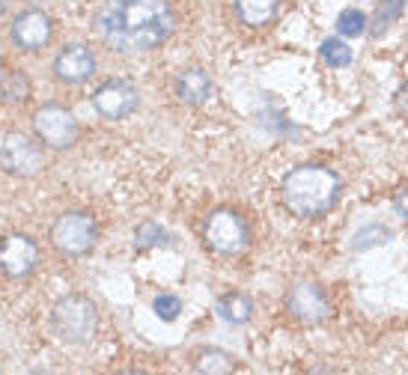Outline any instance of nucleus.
Masks as SVG:
<instances>
[{"label":"nucleus","instance_id":"2eb2a0df","mask_svg":"<svg viewBox=\"0 0 408 375\" xmlns=\"http://www.w3.org/2000/svg\"><path fill=\"white\" fill-rule=\"evenodd\" d=\"M215 310L224 322H230V325H248L250 316H253V301L242 292H227V295L218 298Z\"/></svg>","mask_w":408,"mask_h":375},{"label":"nucleus","instance_id":"423d86ee","mask_svg":"<svg viewBox=\"0 0 408 375\" xmlns=\"http://www.w3.org/2000/svg\"><path fill=\"white\" fill-rule=\"evenodd\" d=\"M286 313L301 325H319L331 316V298L316 280H301L286 292Z\"/></svg>","mask_w":408,"mask_h":375},{"label":"nucleus","instance_id":"aec40b11","mask_svg":"<svg viewBox=\"0 0 408 375\" xmlns=\"http://www.w3.org/2000/svg\"><path fill=\"white\" fill-rule=\"evenodd\" d=\"M27 93H30V83L21 72L6 75L4 83H0V96H4V101H21V98H27Z\"/></svg>","mask_w":408,"mask_h":375},{"label":"nucleus","instance_id":"1a4fd4ad","mask_svg":"<svg viewBox=\"0 0 408 375\" xmlns=\"http://www.w3.org/2000/svg\"><path fill=\"white\" fill-rule=\"evenodd\" d=\"M141 105V93L131 81H108L101 83L93 96V108L105 119H123L131 116Z\"/></svg>","mask_w":408,"mask_h":375},{"label":"nucleus","instance_id":"f8f14e48","mask_svg":"<svg viewBox=\"0 0 408 375\" xmlns=\"http://www.w3.org/2000/svg\"><path fill=\"white\" fill-rule=\"evenodd\" d=\"M51 36H54V24H51V19L45 12L39 9H30L24 15H19L12 24V39L15 45H21L27 51H36V48H45L51 42Z\"/></svg>","mask_w":408,"mask_h":375},{"label":"nucleus","instance_id":"ddd939ff","mask_svg":"<svg viewBox=\"0 0 408 375\" xmlns=\"http://www.w3.org/2000/svg\"><path fill=\"white\" fill-rule=\"evenodd\" d=\"M280 9V0H233V15L235 21L250 27V30H262L275 21V15Z\"/></svg>","mask_w":408,"mask_h":375},{"label":"nucleus","instance_id":"a211bd4d","mask_svg":"<svg viewBox=\"0 0 408 375\" xmlns=\"http://www.w3.org/2000/svg\"><path fill=\"white\" fill-rule=\"evenodd\" d=\"M367 33V15L361 9H343L337 15V36H361Z\"/></svg>","mask_w":408,"mask_h":375},{"label":"nucleus","instance_id":"f3484780","mask_svg":"<svg viewBox=\"0 0 408 375\" xmlns=\"http://www.w3.org/2000/svg\"><path fill=\"white\" fill-rule=\"evenodd\" d=\"M319 54H322V60L331 66V69H346V66H352V60H355V51H352L349 42H343V36L325 39V42H322V48H319Z\"/></svg>","mask_w":408,"mask_h":375},{"label":"nucleus","instance_id":"9d476101","mask_svg":"<svg viewBox=\"0 0 408 375\" xmlns=\"http://www.w3.org/2000/svg\"><path fill=\"white\" fill-rule=\"evenodd\" d=\"M54 75L63 83H87L96 75V54L90 45H66L54 60Z\"/></svg>","mask_w":408,"mask_h":375},{"label":"nucleus","instance_id":"20e7f679","mask_svg":"<svg viewBox=\"0 0 408 375\" xmlns=\"http://www.w3.org/2000/svg\"><path fill=\"white\" fill-rule=\"evenodd\" d=\"M54 331L63 343H87L98 328V310L90 298L83 295H66L54 307Z\"/></svg>","mask_w":408,"mask_h":375},{"label":"nucleus","instance_id":"5701e85b","mask_svg":"<svg viewBox=\"0 0 408 375\" xmlns=\"http://www.w3.org/2000/svg\"><path fill=\"white\" fill-rule=\"evenodd\" d=\"M394 212H397L402 220H408V188H402V191L394 197Z\"/></svg>","mask_w":408,"mask_h":375},{"label":"nucleus","instance_id":"6ab92c4d","mask_svg":"<svg viewBox=\"0 0 408 375\" xmlns=\"http://www.w3.org/2000/svg\"><path fill=\"white\" fill-rule=\"evenodd\" d=\"M134 242H138V247H158V245H167L170 235L161 224H155V220H146V224H141L138 230H134Z\"/></svg>","mask_w":408,"mask_h":375},{"label":"nucleus","instance_id":"f257e3e1","mask_svg":"<svg viewBox=\"0 0 408 375\" xmlns=\"http://www.w3.org/2000/svg\"><path fill=\"white\" fill-rule=\"evenodd\" d=\"M173 27L176 15L167 0H108L93 21L98 42L126 57L164 45Z\"/></svg>","mask_w":408,"mask_h":375},{"label":"nucleus","instance_id":"412c9836","mask_svg":"<svg viewBox=\"0 0 408 375\" xmlns=\"http://www.w3.org/2000/svg\"><path fill=\"white\" fill-rule=\"evenodd\" d=\"M152 310L158 313V319L173 322V319L182 313V301H179L176 295H158L155 301H152Z\"/></svg>","mask_w":408,"mask_h":375},{"label":"nucleus","instance_id":"a878e982","mask_svg":"<svg viewBox=\"0 0 408 375\" xmlns=\"http://www.w3.org/2000/svg\"><path fill=\"white\" fill-rule=\"evenodd\" d=\"M27 4H45V0H27Z\"/></svg>","mask_w":408,"mask_h":375},{"label":"nucleus","instance_id":"dca6fc26","mask_svg":"<svg viewBox=\"0 0 408 375\" xmlns=\"http://www.w3.org/2000/svg\"><path fill=\"white\" fill-rule=\"evenodd\" d=\"M194 369L206 375H227L235 369V357L220 349H200L194 354Z\"/></svg>","mask_w":408,"mask_h":375},{"label":"nucleus","instance_id":"f03ea898","mask_svg":"<svg viewBox=\"0 0 408 375\" xmlns=\"http://www.w3.org/2000/svg\"><path fill=\"white\" fill-rule=\"evenodd\" d=\"M340 194H343V182L331 167L322 164H301L289 170L280 185L283 206L301 220H316L328 215L337 206Z\"/></svg>","mask_w":408,"mask_h":375},{"label":"nucleus","instance_id":"7ed1b4c3","mask_svg":"<svg viewBox=\"0 0 408 375\" xmlns=\"http://www.w3.org/2000/svg\"><path fill=\"white\" fill-rule=\"evenodd\" d=\"M203 242L218 257H242L250 247V227L235 209H215L203 224Z\"/></svg>","mask_w":408,"mask_h":375},{"label":"nucleus","instance_id":"6e6552de","mask_svg":"<svg viewBox=\"0 0 408 375\" xmlns=\"http://www.w3.org/2000/svg\"><path fill=\"white\" fill-rule=\"evenodd\" d=\"M33 125H36V134L42 138L45 146L51 149H69L78 138V123L75 116L60 108V105H45L33 116Z\"/></svg>","mask_w":408,"mask_h":375},{"label":"nucleus","instance_id":"4be33fe9","mask_svg":"<svg viewBox=\"0 0 408 375\" xmlns=\"http://www.w3.org/2000/svg\"><path fill=\"white\" fill-rule=\"evenodd\" d=\"M384 4H387V6H382V9H379L376 24H372V27H376V33L387 30V27H390V21H394L397 15H399V9H402V0H384Z\"/></svg>","mask_w":408,"mask_h":375},{"label":"nucleus","instance_id":"0eeeda50","mask_svg":"<svg viewBox=\"0 0 408 375\" xmlns=\"http://www.w3.org/2000/svg\"><path fill=\"white\" fill-rule=\"evenodd\" d=\"M0 167L15 176H36L45 167V152L27 134L9 131L0 138Z\"/></svg>","mask_w":408,"mask_h":375},{"label":"nucleus","instance_id":"b1692460","mask_svg":"<svg viewBox=\"0 0 408 375\" xmlns=\"http://www.w3.org/2000/svg\"><path fill=\"white\" fill-rule=\"evenodd\" d=\"M397 105H399V113L402 116H408V83L399 90V96H397Z\"/></svg>","mask_w":408,"mask_h":375},{"label":"nucleus","instance_id":"393cba45","mask_svg":"<svg viewBox=\"0 0 408 375\" xmlns=\"http://www.w3.org/2000/svg\"><path fill=\"white\" fill-rule=\"evenodd\" d=\"M0 12H6V0H0Z\"/></svg>","mask_w":408,"mask_h":375},{"label":"nucleus","instance_id":"9b49d317","mask_svg":"<svg viewBox=\"0 0 408 375\" xmlns=\"http://www.w3.org/2000/svg\"><path fill=\"white\" fill-rule=\"evenodd\" d=\"M39 262V247L27 235H9L0 245V271L9 277H27Z\"/></svg>","mask_w":408,"mask_h":375},{"label":"nucleus","instance_id":"39448f33","mask_svg":"<svg viewBox=\"0 0 408 375\" xmlns=\"http://www.w3.org/2000/svg\"><path fill=\"white\" fill-rule=\"evenodd\" d=\"M98 242V224L87 212H66L51 227V245L66 257H83Z\"/></svg>","mask_w":408,"mask_h":375},{"label":"nucleus","instance_id":"4468645a","mask_svg":"<svg viewBox=\"0 0 408 375\" xmlns=\"http://www.w3.org/2000/svg\"><path fill=\"white\" fill-rule=\"evenodd\" d=\"M176 96L185 105H203L212 96V75L206 69H185L176 78Z\"/></svg>","mask_w":408,"mask_h":375}]
</instances>
